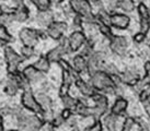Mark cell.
<instances>
[{
  "label": "cell",
  "mask_w": 150,
  "mask_h": 131,
  "mask_svg": "<svg viewBox=\"0 0 150 131\" xmlns=\"http://www.w3.org/2000/svg\"><path fill=\"white\" fill-rule=\"evenodd\" d=\"M17 120L19 129L22 130H40L45 123L44 119L38 117V115H29L23 111H20L17 114Z\"/></svg>",
  "instance_id": "6da1fadb"
},
{
  "label": "cell",
  "mask_w": 150,
  "mask_h": 131,
  "mask_svg": "<svg viewBox=\"0 0 150 131\" xmlns=\"http://www.w3.org/2000/svg\"><path fill=\"white\" fill-rule=\"evenodd\" d=\"M91 84L98 91H102L105 93H114L115 92V84H114L112 77L103 70H100L92 74Z\"/></svg>",
  "instance_id": "7a4b0ae2"
},
{
  "label": "cell",
  "mask_w": 150,
  "mask_h": 131,
  "mask_svg": "<svg viewBox=\"0 0 150 131\" xmlns=\"http://www.w3.org/2000/svg\"><path fill=\"white\" fill-rule=\"evenodd\" d=\"M4 59L7 62V71L10 74H14L19 71V66L21 65L22 61L24 60V57L22 55L17 54V51L10 47V46H4Z\"/></svg>",
  "instance_id": "3957f363"
},
{
  "label": "cell",
  "mask_w": 150,
  "mask_h": 131,
  "mask_svg": "<svg viewBox=\"0 0 150 131\" xmlns=\"http://www.w3.org/2000/svg\"><path fill=\"white\" fill-rule=\"evenodd\" d=\"M21 103L22 106L24 107L25 109L32 111L33 114H36L38 116H41L43 118V109L40 103H38L36 96H34L32 93V90L23 91L21 96Z\"/></svg>",
  "instance_id": "277c9868"
},
{
  "label": "cell",
  "mask_w": 150,
  "mask_h": 131,
  "mask_svg": "<svg viewBox=\"0 0 150 131\" xmlns=\"http://www.w3.org/2000/svg\"><path fill=\"white\" fill-rule=\"evenodd\" d=\"M20 41L24 46H34L38 44L40 36H38V30H34L31 27H23L19 33Z\"/></svg>",
  "instance_id": "5b68a950"
},
{
  "label": "cell",
  "mask_w": 150,
  "mask_h": 131,
  "mask_svg": "<svg viewBox=\"0 0 150 131\" xmlns=\"http://www.w3.org/2000/svg\"><path fill=\"white\" fill-rule=\"evenodd\" d=\"M69 4L71 10L82 18L92 13L91 2L89 0H69Z\"/></svg>",
  "instance_id": "8992f818"
},
{
  "label": "cell",
  "mask_w": 150,
  "mask_h": 131,
  "mask_svg": "<svg viewBox=\"0 0 150 131\" xmlns=\"http://www.w3.org/2000/svg\"><path fill=\"white\" fill-rule=\"evenodd\" d=\"M70 51L69 46H68V39H65V42H60L58 46H56L55 48L50 50L46 54V57L50 62H59L60 59H63V56Z\"/></svg>",
  "instance_id": "52a82bcc"
},
{
  "label": "cell",
  "mask_w": 150,
  "mask_h": 131,
  "mask_svg": "<svg viewBox=\"0 0 150 131\" xmlns=\"http://www.w3.org/2000/svg\"><path fill=\"white\" fill-rule=\"evenodd\" d=\"M67 31V24L65 22H59V21H53L48 26H47V35L53 38L55 41H59L63 37L64 33Z\"/></svg>",
  "instance_id": "ba28073f"
},
{
  "label": "cell",
  "mask_w": 150,
  "mask_h": 131,
  "mask_svg": "<svg viewBox=\"0 0 150 131\" xmlns=\"http://www.w3.org/2000/svg\"><path fill=\"white\" fill-rule=\"evenodd\" d=\"M87 42V37L81 31H75L71 33L70 36L68 37V46L70 51H77L79 50L82 46L86 44Z\"/></svg>",
  "instance_id": "9c48e42d"
},
{
  "label": "cell",
  "mask_w": 150,
  "mask_h": 131,
  "mask_svg": "<svg viewBox=\"0 0 150 131\" xmlns=\"http://www.w3.org/2000/svg\"><path fill=\"white\" fill-rule=\"evenodd\" d=\"M103 61H104L103 56L100 53H93L90 57H88V71L90 75L103 69L104 67Z\"/></svg>",
  "instance_id": "30bf717a"
},
{
  "label": "cell",
  "mask_w": 150,
  "mask_h": 131,
  "mask_svg": "<svg viewBox=\"0 0 150 131\" xmlns=\"http://www.w3.org/2000/svg\"><path fill=\"white\" fill-rule=\"evenodd\" d=\"M127 47V39L124 36H113L110 39V48L117 55H124Z\"/></svg>",
  "instance_id": "8fae6325"
},
{
  "label": "cell",
  "mask_w": 150,
  "mask_h": 131,
  "mask_svg": "<svg viewBox=\"0 0 150 131\" xmlns=\"http://www.w3.org/2000/svg\"><path fill=\"white\" fill-rule=\"evenodd\" d=\"M138 13L140 16V32L147 34L150 29V12L144 4L138 6Z\"/></svg>",
  "instance_id": "7c38bea8"
},
{
  "label": "cell",
  "mask_w": 150,
  "mask_h": 131,
  "mask_svg": "<svg viewBox=\"0 0 150 131\" xmlns=\"http://www.w3.org/2000/svg\"><path fill=\"white\" fill-rule=\"evenodd\" d=\"M19 90H20V86H19L17 74L8 73L7 83H6V85H4V93L7 95H9V96H14V95L18 93Z\"/></svg>",
  "instance_id": "4fadbf2b"
},
{
  "label": "cell",
  "mask_w": 150,
  "mask_h": 131,
  "mask_svg": "<svg viewBox=\"0 0 150 131\" xmlns=\"http://www.w3.org/2000/svg\"><path fill=\"white\" fill-rule=\"evenodd\" d=\"M75 84L78 87V90L80 91V93L86 96V97H92L93 95L96 94V89L92 84H89L86 81H83L82 79L78 77L75 80Z\"/></svg>",
  "instance_id": "5bb4252c"
},
{
  "label": "cell",
  "mask_w": 150,
  "mask_h": 131,
  "mask_svg": "<svg viewBox=\"0 0 150 131\" xmlns=\"http://www.w3.org/2000/svg\"><path fill=\"white\" fill-rule=\"evenodd\" d=\"M22 72L31 83H36V82H38L40 80L43 79V72H41L40 70L36 69L33 65L25 67Z\"/></svg>",
  "instance_id": "9a60e30c"
},
{
  "label": "cell",
  "mask_w": 150,
  "mask_h": 131,
  "mask_svg": "<svg viewBox=\"0 0 150 131\" xmlns=\"http://www.w3.org/2000/svg\"><path fill=\"white\" fill-rule=\"evenodd\" d=\"M111 25L116 29H126L129 25V18L125 14L115 13L111 15Z\"/></svg>",
  "instance_id": "2e32d148"
},
{
  "label": "cell",
  "mask_w": 150,
  "mask_h": 131,
  "mask_svg": "<svg viewBox=\"0 0 150 131\" xmlns=\"http://www.w3.org/2000/svg\"><path fill=\"white\" fill-rule=\"evenodd\" d=\"M13 19L17 22H25L30 16V10L25 4H21L13 9Z\"/></svg>",
  "instance_id": "e0dca14e"
},
{
  "label": "cell",
  "mask_w": 150,
  "mask_h": 131,
  "mask_svg": "<svg viewBox=\"0 0 150 131\" xmlns=\"http://www.w3.org/2000/svg\"><path fill=\"white\" fill-rule=\"evenodd\" d=\"M72 67L78 73L84 72L86 70H88V60L84 58L83 55H77L72 60Z\"/></svg>",
  "instance_id": "ac0fdd59"
},
{
  "label": "cell",
  "mask_w": 150,
  "mask_h": 131,
  "mask_svg": "<svg viewBox=\"0 0 150 131\" xmlns=\"http://www.w3.org/2000/svg\"><path fill=\"white\" fill-rule=\"evenodd\" d=\"M121 79H122V82L123 83H125L127 85H136L139 81V79H138V75L134 71H130V70H127L125 71L124 73L121 75Z\"/></svg>",
  "instance_id": "d6986e66"
},
{
  "label": "cell",
  "mask_w": 150,
  "mask_h": 131,
  "mask_svg": "<svg viewBox=\"0 0 150 131\" xmlns=\"http://www.w3.org/2000/svg\"><path fill=\"white\" fill-rule=\"evenodd\" d=\"M75 113L79 116H82V117H91V107L88 106L86 103H83L82 101H78L77 102V105L75 107Z\"/></svg>",
  "instance_id": "ffe728a7"
},
{
  "label": "cell",
  "mask_w": 150,
  "mask_h": 131,
  "mask_svg": "<svg viewBox=\"0 0 150 131\" xmlns=\"http://www.w3.org/2000/svg\"><path fill=\"white\" fill-rule=\"evenodd\" d=\"M33 66L38 70H40L41 72H43V73H47L50 68V61L47 59L46 56H41L36 61L34 62Z\"/></svg>",
  "instance_id": "44dd1931"
},
{
  "label": "cell",
  "mask_w": 150,
  "mask_h": 131,
  "mask_svg": "<svg viewBox=\"0 0 150 131\" xmlns=\"http://www.w3.org/2000/svg\"><path fill=\"white\" fill-rule=\"evenodd\" d=\"M127 105H128V103H127V101H126V99H124V98H122V97L117 98L116 101H115V103H114V105L112 106L111 113H113V114L118 115V116H120L122 113H124V111H126Z\"/></svg>",
  "instance_id": "7402d4cb"
},
{
  "label": "cell",
  "mask_w": 150,
  "mask_h": 131,
  "mask_svg": "<svg viewBox=\"0 0 150 131\" xmlns=\"http://www.w3.org/2000/svg\"><path fill=\"white\" fill-rule=\"evenodd\" d=\"M117 123H118V115H115L111 113L110 115L105 116L104 118V126L108 130H116Z\"/></svg>",
  "instance_id": "603a6c76"
},
{
  "label": "cell",
  "mask_w": 150,
  "mask_h": 131,
  "mask_svg": "<svg viewBox=\"0 0 150 131\" xmlns=\"http://www.w3.org/2000/svg\"><path fill=\"white\" fill-rule=\"evenodd\" d=\"M13 41L12 35L8 32L7 26L2 23H0V44L2 45H7L9 43H11Z\"/></svg>",
  "instance_id": "cb8c5ba5"
},
{
  "label": "cell",
  "mask_w": 150,
  "mask_h": 131,
  "mask_svg": "<svg viewBox=\"0 0 150 131\" xmlns=\"http://www.w3.org/2000/svg\"><path fill=\"white\" fill-rule=\"evenodd\" d=\"M38 21L40 24L44 25V26H48L53 22V14L50 10L40 11V13L38 14Z\"/></svg>",
  "instance_id": "d4e9b609"
},
{
  "label": "cell",
  "mask_w": 150,
  "mask_h": 131,
  "mask_svg": "<svg viewBox=\"0 0 150 131\" xmlns=\"http://www.w3.org/2000/svg\"><path fill=\"white\" fill-rule=\"evenodd\" d=\"M31 2L38 8V11H47L52 6V0H31Z\"/></svg>",
  "instance_id": "484cf974"
},
{
  "label": "cell",
  "mask_w": 150,
  "mask_h": 131,
  "mask_svg": "<svg viewBox=\"0 0 150 131\" xmlns=\"http://www.w3.org/2000/svg\"><path fill=\"white\" fill-rule=\"evenodd\" d=\"M98 23H103L106 25H111V15L108 14V12L104 9H100L99 12H98Z\"/></svg>",
  "instance_id": "4316f807"
},
{
  "label": "cell",
  "mask_w": 150,
  "mask_h": 131,
  "mask_svg": "<svg viewBox=\"0 0 150 131\" xmlns=\"http://www.w3.org/2000/svg\"><path fill=\"white\" fill-rule=\"evenodd\" d=\"M62 102H63L64 107H65V108H69V109H71V111H74L78 101L75 99L74 97H71L69 94H67V95H65V96L62 97Z\"/></svg>",
  "instance_id": "83f0119b"
},
{
  "label": "cell",
  "mask_w": 150,
  "mask_h": 131,
  "mask_svg": "<svg viewBox=\"0 0 150 131\" xmlns=\"http://www.w3.org/2000/svg\"><path fill=\"white\" fill-rule=\"evenodd\" d=\"M118 7L125 12H132L135 8V4L134 0H120Z\"/></svg>",
  "instance_id": "f1b7e54d"
},
{
  "label": "cell",
  "mask_w": 150,
  "mask_h": 131,
  "mask_svg": "<svg viewBox=\"0 0 150 131\" xmlns=\"http://www.w3.org/2000/svg\"><path fill=\"white\" fill-rule=\"evenodd\" d=\"M145 71H146V75L144 77L142 81H140V85L144 86L150 84V61H147L145 63Z\"/></svg>",
  "instance_id": "f546056e"
},
{
  "label": "cell",
  "mask_w": 150,
  "mask_h": 131,
  "mask_svg": "<svg viewBox=\"0 0 150 131\" xmlns=\"http://www.w3.org/2000/svg\"><path fill=\"white\" fill-rule=\"evenodd\" d=\"M99 29H100V32L102 33L105 37H108V39H111V38L114 36L111 29H110V25L103 24V23H99Z\"/></svg>",
  "instance_id": "4dcf8cb0"
},
{
  "label": "cell",
  "mask_w": 150,
  "mask_h": 131,
  "mask_svg": "<svg viewBox=\"0 0 150 131\" xmlns=\"http://www.w3.org/2000/svg\"><path fill=\"white\" fill-rule=\"evenodd\" d=\"M35 51H34V47L31 46H23L21 49V55L24 57V59H29V58L33 57Z\"/></svg>",
  "instance_id": "1f68e13d"
},
{
  "label": "cell",
  "mask_w": 150,
  "mask_h": 131,
  "mask_svg": "<svg viewBox=\"0 0 150 131\" xmlns=\"http://www.w3.org/2000/svg\"><path fill=\"white\" fill-rule=\"evenodd\" d=\"M102 70L105 71V72L108 74H110V75H117V74H118V71H117L116 67L113 65H105Z\"/></svg>",
  "instance_id": "d6a6232c"
},
{
  "label": "cell",
  "mask_w": 150,
  "mask_h": 131,
  "mask_svg": "<svg viewBox=\"0 0 150 131\" xmlns=\"http://www.w3.org/2000/svg\"><path fill=\"white\" fill-rule=\"evenodd\" d=\"M135 120H134L132 117H128V118L125 119V121L123 123V129L124 130H132L134 128V126H135Z\"/></svg>",
  "instance_id": "836d02e7"
},
{
  "label": "cell",
  "mask_w": 150,
  "mask_h": 131,
  "mask_svg": "<svg viewBox=\"0 0 150 131\" xmlns=\"http://www.w3.org/2000/svg\"><path fill=\"white\" fill-rule=\"evenodd\" d=\"M145 37H146V34H145V33L139 32L134 35V42H136L137 44H140V43H142V42L145 41Z\"/></svg>",
  "instance_id": "e575fe53"
},
{
  "label": "cell",
  "mask_w": 150,
  "mask_h": 131,
  "mask_svg": "<svg viewBox=\"0 0 150 131\" xmlns=\"http://www.w3.org/2000/svg\"><path fill=\"white\" fill-rule=\"evenodd\" d=\"M150 96V84L147 85V87L145 89H142V93H140V98H142V101H145L147 97H149Z\"/></svg>",
  "instance_id": "d590c367"
},
{
  "label": "cell",
  "mask_w": 150,
  "mask_h": 131,
  "mask_svg": "<svg viewBox=\"0 0 150 131\" xmlns=\"http://www.w3.org/2000/svg\"><path fill=\"white\" fill-rule=\"evenodd\" d=\"M60 115H62V117H63L66 121L69 118H71V116H72V115H71V109H69V108H65V109L62 111V114Z\"/></svg>",
  "instance_id": "8d00e7d4"
},
{
  "label": "cell",
  "mask_w": 150,
  "mask_h": 131,
  "mask_svg": "<svg viewBox=\"0 0 150 131\" xmlns=\"http://www.w3.org/2000/svg\"><path fill=\"white\" fill-rule=\"evenodd\" d=\"M144 103V107H145V111L148 114V116L150 117V101H142Z\"/></svg>",
  "instance_id": "74e56055"
},
{
  "label": "cell",
  "mask_w": 150,
  "mask_h": 131,
  "mask_svg": "<svg viewBox=\"0 0 150 131\" xmlns=\"http://www.w3.org/2000/svg\"><path fill=\"white\" fill-rule=\"evenodd\" d=\"M13 4H16V7H19V6H21V4H24V0H11Z\"/></svg>",
  "instance_id": "f35d334b"
},
{
  "label": "cell",
  "mask_w": 150,
  "mask_h": 131,
  "mask_svg": "<svg viewBox=\"0 0 150 131\" xmlns=\"http://www.w3.org/2000/svg\"><path fill=\"white\" fill-rule=\"evenodd\" d=\"M0 130H4V123H2V114L0 111Z\"/></svg>",
  "instance_id": "ab89813d"
},
{
  "label": "cell",
  "mask_w": 150,
  "mask_h": 131,
  "mask_svg": "<svg viewBox=\"0 0 150 131\" xmlns=\"http://www.w3.org/2000/svg\"><path fill=\"white\" fill-rule=\"evenodd\" d=\"M4 8H2V6H0V16L2 15V14H4Z\"/></svg>",
  "instance_id": "60d3db41"
},
{
  "label": "cell",
  "mask_w": 150,
  "mask_h": 131,
  "mask_svg": "<svg viewBox=\"0 0 150 131\" xmlns=\"http://www.w3.org/2000/svg\"><path fill=\"white\" fill-rule=\"evenodd\" d=\"M145 101H150V96H149V97H147L146 99H145Z\"/></svg>",
  "instance_id": "b9f144b4"
},
{
  "label": "cell",
  "mask_w": 150,
  "mask_h": 131,
  "mask_svg": "<svg viewBox=\"0 0 150 131\" xmlns=\"http://www.w3.org/2000/svg\"><path fill=\"white\" fill-rule=\"evenodd\" d=\"M58 1H59V2H62V1H64V0H58Z\"/></svg>",
  "instance_id": "7bdbcfd3"
},
{
  "label": "cell",
  "mask_w": 150,
  "mask_h": 131,
  "mask_svg": "<svg viewBox=\"0 0 150 131\" xmlns=\"http://www.w3.org/2000/svg\"><path fill=\"white\" fill-rule=\"evenodd\" d=\"M149 46H150V41H149Z\"/></svg>",
  "instance_id": "ee69618b"
}]
</instances>
